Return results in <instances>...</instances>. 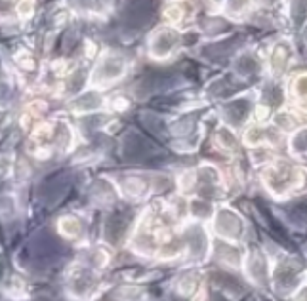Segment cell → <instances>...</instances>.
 Returning a JSON list of instances; mask_svg holds the SVG:
<instances>
[{
  "instance_id": "cell-1",
  "label": "cell",
  "mask_w": 307,
  "mask_h": 301,
  "mask_svg": "<svg viewBox=\"0 0 307 301\" xmlns=\"http://www.w3.org/2000/svg\"><path fill=\"white\" fill-rule=\"evenodd\" d=\"M216 227H219V231H221L223 234H227V236H237V234L240 233V223H239V219H237L233 214H229V212H223V214H221L219 221H216Z\"/></svg>"
},
{
  "instance_id": "cell-2",
  "label": "cell",
  "mask_w": 307,
  "mask_h": 301,
  "mask_svg": "<svg viewBox=\"0 0 307 301\" xmlns=\"http://www.w3.org/2000/svg\"><path fill=\"white\" fill-rule=\"evenodd\" d=\"M175 42V33H170V31H162L161 34L155 38V44H153V48H155V54H166Z\"/></svg>"
},
{
  "instance_id": "cell-3",
  "label": "cell",
  "mask_w": 307,
  "mask_h": 301,
  "mask_svg": "<svg viewBox=\"0 0 307 301\" xmlns=\"http://www.w3.org/2000/svg\"><path fill=\"white\" fill-rule=\"evenodd\" d=\"M122 74V63L117 61V59H111V61H107V63H103L102 69H100V76L105 78V80H109V78H117Z\"/></svg>"
},
{
  "instance_id": "cell-4",
  "label": "cell",
  "mask_w": 307,
  "mask_h": 301,
  "mask_svg": "<svg viewBox=\"0 0 307 301\" xmlns=\"http://www.w3.org/2000/svg\"><path fill=\"white\" fill-rule=\"evenodd\" d=\"M76 105H78L80 109H96V107L100 105V100L92 94V98H90V100H88V98H82V100L76 101Z\"/></svg>"
},
{
  "instance_id": "cell-5",
  "label": "cell",
  "mask_w": 307,
  "mask_h": 301,
  "mask_svg": "<svg viewBox=\"0 0 307 301\" xmlns=\"http://www.w3.org/2000/svg\"><path fill=\"white\" fill-rule=\"evenodd\" d=\"M300 92H302V94H307V76L300 78Z\"/></svg>"
}]
</instances>
